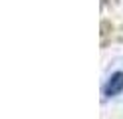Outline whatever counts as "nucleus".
Instances as JSON below:
<instances>
[{
  "label": "nucleus",
  "mask_w": 123,
  "mask_h": 119,
  "mask_svg": "<svg viewBox=\"0 0 123 119\" xmlns=\"http://www.w3.org/2000/svg\"><path fill=\"white\" fill-rule=\"evenodd\" d=\"M103 99H111L123 93V71H113V74L105 79V83L101 87Z\"/></svg>",
  "instance_id": "1"
}]
</instances>
